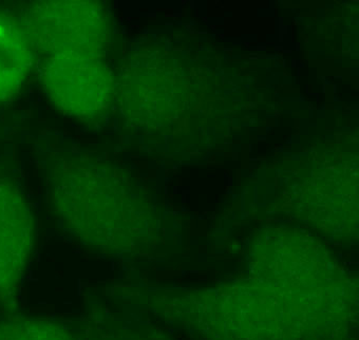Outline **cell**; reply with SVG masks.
I'll list each match as a JSON object with an SVG mask.
<instances>
[{
    "mask_svg": "<svg viewBox=\"0 0 359 340\" xmlns=\"http://www.w3.org/2000/svg\"><path fill=\"white\" fill-rule=\"evenodd\" d=\"M48 181L52 210L86 245L114 252L128 241V195L111 165L89 156H57Z\"/></svg>",
    "mask_w": 359,
    "mask_h": 340,
    "instance_id": "cell-1",
    "label": "cell"
},
{
    "mask_svg": "<svg viewBox=\"0 0 359 340\" xmlns=\"http://www.w3.org/2000/svg\"><path fill=\"white\" fill-rule=\"evenodd\" d=\"M20 16L37 53L48 58H99L109 39V14L95 0H39Z\"/></svg>",
    "mask_w": 359,
    "mask_h": 340,
    "instance_id": "cell-2",
    "label": "cell"
},
{
    "mask_svg": "<svg viewBox=\"0 0 359 340\" xmlns=\"http://www.w3.org/2000/svg\"><path fill=\"white\" fill-rule=\"evenodd\" d=\"M43 83L58 112L87 125L102 122L114 97L111 75L99 58H47Z\"/></svg>",
    "mask_w": 359,
    "mask_h": 340,
    "instance_id": "cell-3",
    "label": "cell"
},
{
    "mask_svg": "<svg viewBox=\"0 0 359 340\" xmlns=\"http://www.w3.org/2000/svg\"><path fill=\"white\" fill-rule=\"evenodd\" d=\"M35 242V221L18 185L0 179V300H14Z\"/></svg>",
    "mask_w": 359,
    "mask_h": 340,
    "instance_id": "cell-4",
    "label": "cell"
},
{
    "mask_svg": "<svg viewBox=\"0 0 359 340\" xmlns=\"http://www.w3.org/2000/svg\"><path fill=\"white\" fill-rule=\"evenodd\" d=\"M35 58L34 45L20 14L0 8V106L20 93Z\"/></svg>",
    "mask_w": 359,
    "mask_h": 340,
    "instance_id": "cell-5",
    "label": "cell"
},
{
    "mask_svg": "<svg viewBox=\"0 0 359 340\" xmlns=\"http://www.w3.org/2000/svg\"><path fill=\"white\" fill-rule=\"evenodd\" d=\"M0 340H79L60 323L43 318L15 317L0 322Z\"/></svg>",
    "mask_w": 359,
    "mask_h": 340,
    "instance_id": "cell-6",
    "label": "cell"
}]
</instances>
